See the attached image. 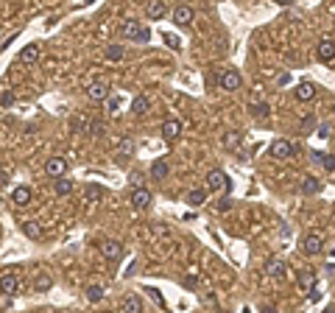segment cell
Returning a JSON list of instances; mask_svg holds the SVG:
<instances>
[{
	"instance_id": "obj_1",
	"label": "cell",
	"mask_w": 335,
	"mask_h": 313,
	"mask_svg": "<svg viewBox=\"0 0 335 313\" xmlns=\"http://www.w3.org/2000/svg\"><path fill=\"white\" fill-rule=\"evenodd\" d=\"M123 39H131V42H148L151 39V28L142 26L137 20H126L123 22Z\"/></svg>"
},
{
	"instance_id": "obj_2",
	"label": "cell",
	"mask_w": 335,
	"mask_h": 313,
	"mask_svg": "<svg viewBox=\"0 0 335 313\" xmlns=\"http://www.w3.org/2000/svg\"><path fill=\"white\" fill-rule=\"evenodd\" d=\"M207 187L209 190H226V193L232 190V185H229V179H226L224 171H209L207 174Z\"/></svg>"
},
{
	"instance_id": "obj_3",
	"label": "cell",
	"mask_w": 335,
	"mask_h": 313,
	"mask_svg": "<svg viewBox=\"0 0 335 313\" xmlns=\"http://www.w3.org/2000/svg\"><path fill=\"white\" fill-rule=\"evenodd\" d=\"M101 255L109 263H117L123 257V244H117V240H104V244H101Z\"/></svg>"
},
{
	"instance_id": "obj_4",
	"label": "cell",
	"mask_w": 335,
	"mask_h": 313,
	"mask_svg": "<svg viewBox=\"0 0 335 313\" xmlns=\"http://www.w3.org/2000/svg\"><path fill=\"white\" fill-rule=\"evenodd\" d=\"M266 274L271 277V280H282V277L288 274V263H285L282 257H271V260L266 263Z\"/></svg>"
},
{
	"instance_id": "obj_5",
	"label": "cell",
	"mask_w": 335,
	"mask_h": 313,
	"mask_svg": "<svg viewBox=\"0 0 335 313\" xmlns=\"http://www.w3.org/2000/svg\"><path fill=\"white\" fill-rule=\"evenodd\" d=\"M45 174L51 176V179H59V176H64V174H67V159H64V157H53V159H47Z\"/></svg>"
},
{
	"instance_id": "obj_6",
	"label": "cell",
	"mask_w": 335,
	"mask_h": 313,
	"mask_svg": "<svg viewBox=\"0 0 335 313\" xmlns=\"http://www.w3.org/2000/svg\"><path fill=\"white\" fill-rule=\"evenodd\" d=\"M131 207L134 210H148L151 207V193H148L146 187H134V193H131Z\"/></svg>"
},
{
	"instance_id": "obj_7",
	"label": "cell",
	"mask_w": 335,
	"mask_h": 313,
	"mask_svg": "<svg viewBox=\"0 0 335 313\" xmlns=\"http://www.w3.org/2000/svg\"><path fill=\"white\" fill-rule=\"evenodd\" d=\"M302 249H304V255H310V257L321 255V249H324V240H321V235H307V238L302 240Z\"/></svg>"
},
{
	"instance_id": "obj_8",
	"label": "cell",
	"mask_w": 335,
	"mask_h": 313,
	"mask_svg": "<svg viewBox=\"0 0 335 313\" xmlns=\"http://www.w3.org/2000/svg\"><path fill=\"white\" fill-rule=\"evenodd\" d=\"M31 199H34V193H31V187H28V185H20V187L11 190V202H14L17 207H28Z\"/></svg>"
},
{
	"instance_id": "obj_9",
	"label": "cell",
	"mask_w": 335,
	"mask_h": 313,
	"mask_svg": "<svg viewBox=\"0 0 335 313\" xmlns=\"http://www.w3.org/2000/svg\"><path fill=\"white\" fill-rule=\"evenodd\" d=\"M20 291V280H17V274H3L0 277V294H6V297H14V294Z\"/></svg>"
},
{
	"instance_id": "obj_10",
	"label": "cell",
	"mask_w": 335,
	"mask_h": 313,
	"mask_svg": "<svg viewBox=\"0 0 335 313\" xmlns=\"http://www.w3.org/2000/svg\"><path fill=\"white\" fill-rule=\"evenodd\" d=\"M193 17H196V11L190 9V6H176V9H173V22H176V26H190V22H193Z\"/></svg>"
},
{
	"instance_id": "obj_11",
	"label": "cell",
	"mask_w": 335,
	"mask_h": 313,
	"mask_svg": "<svg viewBox=\"0 0 335 313\" xmlns=\"http://www.w3.org/2000/svg\"><path fill=\"white\" fill-rule=\"evenodd\" d=\"M221 87H224L226 92H235L237 87H241V73H237V70H224V76H221Z\"/></svg>"
},
{
	"instance_id": "obj_12",
	"label": "cell",
	"mask_w": 335,
	"mask_h": 313,
	"mask_svg": "<svg viewBox=\"0 0 335 313\" xmlns=\"http://www.w3.org/2000/svg\"><path fill=\"white\" fill-rule=\"evenodd\" d=\"M291 154H293V146L288 140H274L271 143V157L274 159H288Z\"/></svg>"
},
{
	"instance_id": "obj_13",
	"label": "cell",
	"mask_w": 335,
	"mask_h": 313,
	"mask_svg": "<svg viewBox=\"0 0 335 313\" xmlns=\"http://www.w3.org/2000/svg\"><path fill=\"white\" fill-rule=\"evenodd\" d=\"M87 95H89V101H106V95H109V87H106L104 81H95V84L87 87Z\"/></svg>"
},
{
	"instance_id": "obj_14",
	"label": "cell",
	"mask_w": 335,
	"mask_h": 313,
	"mask_svg": "<svg viewBox=\"0 0 335 313\" xmlns=\"http://www.w3.org/2000/svg\"><path fill=\"white\" fill-rule=\"evenodd\" d=\"M316 53H319L321 62H332V59H335V42H332V39H321L319 48H316Z\"/></svg>"
},
{
	"instance_id": "obj_15",
	"label": "cell",
	"mask_w": 335,
	"mask_h": 313,
	"mask_svg": "<svg viewBox=\"0 0 335 313\" xmlns=\"http://www.w3.org/2000/svg\"><path fill=\"white\" fill-rule=\"evenodd\" d=\"M179 134H182V123H179V121H173V117H171V121L162 123V137L165 140H176Z\"/></svg>"
},
{
	"instance_id": "obj_16",
	"label": "cell",
	"mask_w": 335,
	"mask_h": 313,
	"mask_svg": "<svg viewBox=\"0 0 335 313\" xmlns=\"http://www.w3.org/2000/svg\"><path fill=\"white\" fill-rule=\"evenodd\" d=\"M296 98L299 101H313L316 98V84L313 81H302V84L296 87Z\"/></svg>"
},
{
	"instance_id": "obj_17",
	"label": "cell",
	"mask_w": 335,
	"mask_h": 313,
	"mask_svg": "<svg viewBox=\"0 0 335 313\" xmlns=\"http://www.w3.org/2000/svg\"><path fill=\"white\" fill-rule=\"evenodd\" d=\"M146 14H148V20H162V17H165V3L151 0V3L146 6Z\"/></svg>"
},
{
	"instance_id": "obj_18",
	"label": "cell",
	"mask_w": 335,
	"mask_h": 313,
	"mask_svg": "<svg viewBox=\"0 0 335 313\" xmlns=\"http://www.w3.org/2000/svg\"><path fill=\"white\" fill-rule=\"evenodd\" d=\"M167 174H171L167 159H157V162L151 165V176H154V179H167Z\"/></svg>"
},
{
	"instance_id": "obj_19",
	"label": "cell",
	"mask_w": 335,
	"mask_h": 313,
	"mask_svg": "<svg viewBox=\"0 0 335 313\" xmlns=\"http://www.w3.org/2000/svg\"><path fill=\"white\" fill-rule=\"evenodd\" d=\"M39 59V45L34 42V45H26V48L20 51V62H26V64H31V62H37Z\"/></svg>"
},
{
	"instance_id": "obj_20",
	"label": "cell",
	"mask_w": 335,
	"mask_h": 313,
	"mask_svg": "<svg viewBox=\"0 0 335 313\" xmlns=\"http://www.w3.org/2000/svg\"><path fill=\"white\" fill-rule=\"evenodd\" d=\"M121 310H131V313H142V302H140V297L137 294H129V297L123 299V305H121Z\"/></svg>"
},
{
	"instance_id": "obj_21",
	"label": "cell",
	"mask_w": 335,
	"mask_h": 313,
	"mask_svg": "<svg viewBox=\"0 0 335 313\" xmlns=\"http://www.w3.org/2000/svg\"><path fill=\"white\" fill-rule=\"evenodd\" d=\"M53 285V277L51 274H47V271H39V274H37V280H34V291H47V288H51Z\"/></svg>"
},
{
	"instance_id": "obj_22",
	"label": "cell",
	"mask_w": 335,
	"mask_h": 313,
	"mask_svg": "<svg viewBox=\"0 0 335 313\" xmlns=\"http://www.w3.org/2000/svg\"><path fill=\"white\" fill-rule=\"evenodd\" d=\"M319 190H321V182L316 179V176H307V179L302 182V193L304 196H316Z\"/></svg>"
},
{
	"instance_id": "obj_23",
	"label": "cell",
	"mask_w": 335,
	"mask_h": 313,
	"mask_svg": "<svg viewBox=\"0 0 335 313\" xmlns=\"http://www.w3.org/2000/svg\"><path fill=\"white\" fill-rule=\"evenodd\" d=\"M148 109H151V101H148L146 95H137L134 101H131V112H134V115H146Z\"/></svg>"
},
{
	"instance_id": "obj_24",
	"label": "cell",
	"mask_w": 335,
	"mask_h": 313,
	"mask_svg": "<svg viewBox=\"0 0 335 313\" xmlns=\"http://www.w3.org/2000/svg\"><path fill=\"white\" fill-rule=\"evenodd\" d=\"M84 193H87V202H101V199H104V187H101L98 182H89Z\"/></svg>"
},
{
	"instance_id": "obj_25",
	"label": "cell",
	"mask_w": 335,
	"mask_h": 313,
	"mask_svg": "<svg viewBox=\"0 0 335 313\" xmlns=\"http://www.w3.org/2000/svg\"><path fill=\"white\" fill-rule=\"evenodd\" d=\"M73 193V182L64 179V176H59L56 179V196H70Z\"/></svg>"
},
{
	"instance_id": "obj_26",
	"label": "cell",
	"mask_w": 335,
	"mask_h": 313,
	"mask_svg": "<svg viewBox=\"0 0 335 313\" xmlns=\"http://www.w3.org/2000/svg\"><path fill=\"white\" fill-rule=\"evenodd\" d=\"M123 56H126L123 45H109V48H106V59H109V62H121Z\"/></svg>"
},
{
	"instance_id": "obj_27",
	"label": "cell",
	"mask_w": 335,
	"mask_h": 313,
	"mask_svg": "<svg viewBox=\"0 0 335 313\" xmlns=\"http://www.w3.org/2000/svg\"><path fill=\"white\" fill-rule=\"evenodd\" d=\"M121 106H123V95H106V112L109 115H115Z\"/></svg>"
},
{
	"instance_id": "obj_28",
	"label": "cell",
	"mask_w": 335,
	"mask_h": 313,
	"mask_svg": "<svg viewBox=\"0 0 335 313\" xmlns=\"http://www.w3.org/2000/svg\"><path fill=\"white\" fill-rule=\"evenodd\" d=\"M296 280H299V285H302V288H313L316 285V274H313V271H299Z\"/></svg>"
},
{
	"instance_id": "obj_29",
	"label": "cell",
	"mask_w": 335,
	"mask_h": 313,
	"mask_svg": "<svg viewBox=\"0 0 335 313\" xmlns=\"http://www.w3.org/2000/svg\"><path fill=\"white\" fill-rule=\"evenodd\" d=\"M162 39H165V45L167 48H173V51H182V39H179V34H162Z\"/></svg>"
},
{
	"instance_id": "obj_30",
	"label": "cell",
	"mask_w": 335,
	"mask_h": 313,
	"mask_svg": "<svg viewBox=\"0 0 335 313\" xmlns=\"http://www.w3.org/2000/svg\"><path fill=\"white\" fill-rule=\"evenodd\" d=\"M204 199H207V190H190V196H187V204H193V207H199V204H204Z\"/></svg>"
},
{
	"instance_id": "obj_31",
	"label": "cell",
	"mask_w": 335,
	"mask_h": 313,
	"mask_svg": "<svg viewBox=\"0 0 335 313\" xmlns=\"http://www.w3.org/2000/svg\"><path fill=\"white\" fill-rule=\"evenodd\" d=\"M131 151H134V143H131L129 137H126V140H123V146H121V151H117V159H121V162H123V159H129V157H131Z\"/></svg>"
},
{
	"instance_id": "obj_32",
	"label": "cell",
	"mask_w": 335,
	"mask_h": 313,
	"mask_svg": "<svg viewBox=\"0 0 335 313\" xmlns=\"http://www.w3.org/2000/svg\"><path fill=\"white\" fill-rule=\"evenodd\" d=\"M87 299L89 302H101V299H104V288L101 285H89L87 288Z\"/></svg>"
},
{
	"instance_id": "obj_33",
	"label": "cell",
	"mask_w": 335,
	"mask_h": 313,
	"mask_svg": "<svg viewBox=\"0 0 335 313\" xmlns=\"http://www.w3.org/2000/svg\"><path fill=\"white\" fill-rule=\"evenodd\" d=\"M316 159H319L327 171H335V157L332 154H316Z\"/></svg>"
},
{
	"instance_id": "obj_34",
	"label": "cell",
	"mask_w": 335,
	"mask_h": 313,
	"mask_svg": "<svg viewBox=\"0 0 335 313\" xmlns=\"http://www.w3.org/2000/svg\"><path fill=\"white\" fill-rule=\"evenodd\" d=\"M22 232H26L28 238H39V229H37V224H34V221H26V224H22Z\"/></svg>"
},
{
	"instance_id": "obj_35",
	"label": "cell",
	"mask_w": 335,
	"mask_h": 313,
	"mask_svg": "<svg viewBox=\"0 0 335 313\" xmlns=\"http://www.w3.org/2000/svg\"><path fill=\"white\" fill-rule=\"evenodd\" d=\"M237 143H241V134H226V140H224V146L226 149H237Z\"/></svg>"
},
{
	"instance_id": "obj_36",
	"label": "cell",
	"mask_w": 335,
	"mask_h": 313,
	"mask_svg": "<svg viewBox=\"0 0 335 313\" xmlns=\"http://www.w3.org/2000/svg\"><path fill=\"white\" fill-rule=\"evenodd\" d=\"M251 112H254V115H260V117H266L271 109H268V104H254V106H251Z\"/></svg>"
},
{
	"instance_id": "obj_37",
	"label": "cell",
	"mask_w": 335,
	"mask_h": 313,
	"mask_svg": "<svg viewBox=\"0 0 335 313\" xmlns=\"http://www.w3.org/2000/svg\"><path fill=\"white\" fill-rule=\"evenodd\" d=\"M307 291H310V294H307V299H310V302H319V299H321V291H319L316 285H313V288H307Z\"/></svg>"
},
{
	"instance_id": "obj_38",
	"label": "cell",
	"mask_w": 335,
	"mask_h": 313,
	"mask_svg": "<svg viewBox=\"0 0 335 313\" xmlns=\"http://www.w3.org/2000/svg\"><path fill=\"white\" fill-rule=\"evenodd\" d=\"M0 104L3 106H14V95H11V92H3V95H0Z\"/></svg>"
},
{
	"instance_id": "obj_39",
	"label": "cell",
	"mask_w": 335,
	"mask_h": 313,
	"mask_svg": "<svg viewBox=\"0 0 335 313\" xmlns=\"http://www.w3.org/2000/svg\"><path fill=\"white\" fill-rule=\"evenodd\" d=\"M148 294H151V299H154L157 305H162V294H159L157 288H148Z\"/></svg>"
},
{
	"instance_id": "obj_40",
	"label": "cell",
	"mask_w": 335,
	"mask_h": 313,
	"mask_svg": "<svg viewBox=\"0 0 335 313\" xmlns=\"http://www.w3.org/2000/svg\"><path fill=\"white\" fill-rule=\"evenodd\" d=\"M89 132H92V134H104V123H98V121H95L92 126H89Z\"/></svg>"
},
{
	"instance_id": "obj_41",
	"label": "cell",
	"mask_w": 335,
	"mask_h": 313,
	"mask_svg": "<svg viewBox=\"0 0 335 313\" xmlns=\"http://www.w3.org/2000/svg\"><path fill=\"white\" fill-rule=\"evenodd\" d=\"M9 185V171H0V187Z\"/></svg>"
},
{
	"instance_id": "obj_42",
	"label": "cell",
	"mask_w": 335,
	"mask_h": 313,
	"mask_svg": "<svg viewBox=\"0 0 335 313\" xmlns=\"http://www.w3.org/2000/svg\"><path fill=\"white\" fill-rule=\"evenodd\" d=\"M319 137H330V126H319Z\"/></svg>"
},
{
	"instance_id": "obj_43",
	"label": "cell",
	"mask_w": 335,
	"mask_h": 313,
	"mask_svg": "<svg viewBox=\"0 0 335 313\" xmlns=\"http://www.w3.org/2000/svg\"><path fill=\"white\" fill-rule=\"evenodd\" d=\"M184 288H196V277H184Z\"/></svg>"
},
{
	"instance_id": "obj_44",
	"label": "cell",
	"mask_w": 335,
	"mask_h": 313,
	"mask_svg": "<svg viewBox=\"0 0 335 313\" xmlns=\"http://www.w3.org/2000/svg\"><path fill=\"white\" fill-rule=\"evenodd\" d=\"M218 207H221V210H224V212H226V210H229V207H232V202H229V199H224V202H221V204H218Z\"/></svg>"
},
{
	"instance_id": "obj_45",
	"label": "cell",
	"mask_w": 335,
	"mask_h": 313,
	"mask_svg": "<svg viewBox=\"0 0 335 313\" xmlns=\"http://www.w3.org/2000/svg\"><path fill=\"white\" fill-rule=\"evenodd\" d=\"M274 3H279V6H291L293 0H274Z\"/></svg>"
},
{
	"instance_id": "obj_46",
	"label": "cell",
	"mask_w": 335,
	"mask_h": 313,
	"mask_svg": "<svg viewBox=\"0 0 335 313\" xmlns=\"http://www.w3.org/2000/svg\"><path fill=\"white\" fill-rule=\"evenodd\" d=\"M332 112H335V106H332Z\"/></svg>"
}]
</instances>
